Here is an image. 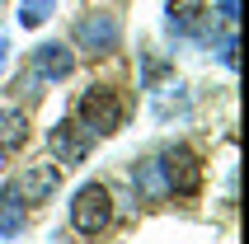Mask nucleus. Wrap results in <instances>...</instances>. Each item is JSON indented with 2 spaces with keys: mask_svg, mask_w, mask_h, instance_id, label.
Segmentation results:
<instances>
[{
  "mask_svg": "<svg viewBox=\"0 0 249 244\" xmlns=\"http://www.w3.org/2000/svg\"><path fill=\"white\" fill-rule=\"evenodd\" d=\"M169 75H174V66H169V61H160L155 52H141V89H160Z\"/></svg>",
  "mask_w": 249,
  "mask_h": 244,
  "instance_id": "11",
  "label": "nucleus"
},
{
  "mask_svg": "<svg viewBox=\"0 0 249 244\" xmlns=\"http://www.w3.org/2000/svg\"><path fill=\"white\" fill-rule=\"evenodd\" d=\"M118 19L113 14H104V10H94V14H85L80 24H75V47L80 52H89V56H104V52H113L118 47Z\"/></svg>",
  "mask_w": 249,
  "mask_h": 244,
  "instance_id": "4",
  "label": "nucleus"
},
{
  "mask_svg": "<svg viewBox=\"0 0 249 244\" xmlns=\"http://www.w3.org/2000/svg\"><path fill=\"white\" fill-rule=\"evenodd\" d=\"M160 174H165V188L179 192V197H193L202 188V164H197V155L188 146H169L160 155Z\"/></svg>",
  "mask_w": 249,
  "mask_h": 244,
  "instance_id": "3",
  "label": "nucleus"
},
{
  "mask_svg": "<svg viewBox=\"0 0 249 244\" xmlns=\"http://www.w3.org/2000/svg\"><path fill=\"white\" fill-rule=\"evenodd\" d=\"M56 188H61V164L38 160V164H28V169H24V178H19L10 192H14V197H24V202H47Z\"/></svg>",
  "mask_w": 249,
  "mask_h": 244,
  "instance_id": "5",
  "label": "nucleus"
},
{
  "mask_svg": "<svg viewBox=\"0 0 249 244\" xmlns=\"http://www.w3.org/2000/svg\"><path fill=\"white\" fill-rule=\"evenodd\" d=\"M123 118H127V108H123V99H118V89H108V85H89L80 94V104H75V122H80L89 136L118 132Z\"/></svg>",
  "mask_w": 249,
  "mask_h": 244,
  "instance_id": "1",
  "label": "nucleus"
},
{
  "mask_svg": "<svg viewBox=\"0 0 249 244\" xmlns=\"http://www.w3.org/2000/svg\"><path fill=\"white\" fill-rule=\"evenodd\" d=\"M165 28L174 38H202V33H207V5H202V0H169Z\"/></svg>",
  "mask_w": 249,
  "mask_h": 244,
  "instance_id": "7",
  "label": "nucleus"
},
{
  "mask_svg": "<svg viewBox=\"0 0 249 244\" xmlns=\"http://www.w3.org/2000/svg\"><path fill=\"white\" fill-rule=\"evenodd\" d=\"M71 70H75V56L61 42H42L38 52H33V75L38 80H66Z\"/></svg>",
  "mask_w": 249,
  "mask_h": 244,
  "instance_id": "8",
  "label": "nucleus"
},
{
  "mask_svg": "<svg viewBox=\"0 0 249 244\" xmlns=\"http://www.w3.org/2000/svg\"><path fill=\"white\" fill-rule=\"evenodd\" d=\"M108 221H113V197L104 183H85L80 192H75V202H71V226L80 235H99V230H108Z\"/></svg>",
  "mask_w": 249,
  "mask_h": 244,
  "instance_id": "2",
  "label": "nucleus"
},
{
  "mask_svg": "<svg viewBox=\"0 0 249 244\" xmlns=\"http://www.w3.org/2000/svg\"><path fill=\"white\" fill-rule=\"evenodd\" d=\"M24 141H28V118L19 108H0V155L24 150Z\"/></svg>",
  "mask_w": 249,
  "mask_h": 244,
  "instance_id": "9",
  "label": "nucleus"
},
{
  "mask_svg": "<svg viewBox=\"0 0 249 244\" xmlns=\"http://www.w3.org/2000/svg\"><path fill=\"white\" fill-rule=\"evenodd\" d=\"M235 5H240V0H216V19H221L226 28H235V19H240V14H235Z\"/></svg>",
  "mask_w": 249,
  "mask_h": 244,
  "instance_id": "14",
  "label": "nucleus"
},
{
  "mask_svg": "<svg viewBox=\"0 0 249 244\" xmlns=\"http://www.w3.org/2000/svg\"><path fill=\"white\" fill-rule=\"evenodd\" d=\"M52 10H56V0H19V24H24V28H38V24L52 19Z\"/></svg>",
  "mask_w": 249,
  "mask_h": 244,
  "instance_id": "13",
  "label": "nucleus"
},
{
  "mask_svg": "<svg viewBox=\"0 0 249 244\" xmlns=\"http://www.w3.org/2000/svg\"><path fill=\"white\" fill-rule=\"evenodd\" d=\"M19 230H24V202L14 192H5L0 197V235H19Z\"/></svg>",
  "mask_w": 249,
  "mask_h": 244,
  "instance_id": "12",
  "label": "nucleus"
},
{
  "mask_svg": "<svg viewBox=\"0 0 249 244\" xmlns=\"http://www.w3.org/2000/svg\"><path fill=\"white\" fill-rule=\"evenodd\" d=\"M5 52H10V38H5V33H0V66H5Z\"/></svg>",
  "mask_w": 249,
  "mask_h": 244,
  "instance_id": "15",
  "label": "nucleus"
},
{
  "mask_svg": "<svg viewBox=\"0 0 249 244\" xmlns=\"http://www.w3.org/2000/svg\"><path fill=\"white\" fill-rule=\"evenodd\" d=\"M89 146H94V136L85 132L75 118H61L52 127V150L61 155V169H71V164H80L85 155H89Z\"/></svg>",
  "mask_w": 249,
  "mask_h": 244,
  "instance_id": "6",
  "label": "nucleus"
},
{
  "mask_svg": "<svg viewBox=\"0 0 249 244\" xmlns=\"http://www.w3.org/2000/svg\"><path fill=\"white\" fill-rule=\"evenodd\" d=\"M132 188L146 197V202H155V197H165V174H160V160H141L137 169H132Z\"/></svg>",
  "mask_w": 249,
  "mask_h": 244,
  "instance_id": "10",
  "label": "nucleus"
}]
</instances>
